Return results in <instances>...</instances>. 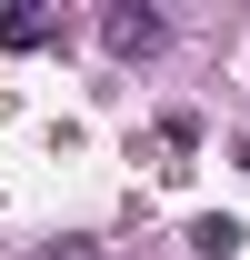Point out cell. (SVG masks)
Masks as SVG:
<instances>
[{
	"mask_svg": "<svg viewBox=\"0 0 250 260\" xmlns=\"http://www.w3.org/2000/svg\"><path fill=\"white\" fill-rule=\"evenodd\" d=\"M40 40H50V10H30V0L0 10V50H40Z\"/></svg>",
	"mask_w": 250,
	"mask_h": 260,
	"instance_id": "obj_2",
	"label": "cell"
},
{
	"mask_svg": "<svg viewBox=\"0 0 250 260\" xmlns=\"http://www.w3.org/2000/svg\"><path fill=\"white\" fill-rule=\"evenodd\" d=\"M240 170H250V140H240Z\"/></svg>",
	"mask_w": 250,
	"mask_h": 260,
	"instance_id": "obj_4",
	"label": "cell"
},
{
	"mask_svg": "<svg viewBox=\"0 0 250 260\" xmlns=\"http://www.w3.org/2000/svg\"><path fill=\"white\" fill-rule=\"evenodd\" d=\"M100 40H110L120 60H160V50H170V20H160L150 0H110V10H100Z\"/></svg>",
	"mask_w": 250,
	"mask_h": 260,
	"instance_id": "obj_1",
	"label": "cell"
},
{
	"mask_svg": "<svg viewBox=\"0 0 250 260\" xmlns=\"http://www.w3.org/2000/svg\"><path fill=\"white\" fill-rule=\"evenodd\" d=\"M30 260H100V250H90V240H40Z\"/></svg>",
	"mask_w": 250,
	"mask_h": 260,
	"instance_id": "obj_3",
	"label": "cell"
}]
</instances>
